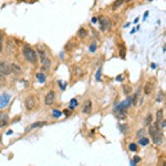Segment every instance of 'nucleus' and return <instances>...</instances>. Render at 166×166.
<instances>
[{
	"label": "nucleus",
	"mask_w": 166,
	"mask_h": 166,
	"mask_svg": "<svg viewBox=\"0 0 166 166\" xmlns=\"http://www.w3.org/2000/svg\"><path fill=\"white\" fill-rule=\"evenodd\" d=\"M95 80H96V81H100V80H101V68H100L99 70H98V72H96V75H95Z\"/></svg>",
	"instance_id": "nucleus-29"
},
{
	"label": "nucleus",
	"mask_w": 166,
	"mask_h": 166,
	"mask_svg": "<svg viewBox=\"0 0 166 166\" xmlns=\"http://www.w3.org/2000/svg\"><path fill=\"white\" fill-rule=\"evenodd\" d=\"M11 66L8 64L7 62L3 61H0V73L3 74V75H9L11 73Z\"/></svg>",
	"instance_id": "nucleus-3"
},
{
	"label": "nucleus",
	"mask_w": 166,
	"mask_h": 166,
	"mask_svg": "<svg viewBox=\"0 0 166 166\" xmlns=\"http://www.w3.org/2000/svg\"><path fill=\"white\" fill-rule=\"evenodd\" d=\"M138 143L141 144L142 146H145V145H149V139L147 137H145V136H143V137L138 138Z\"/></svg>",
	"instance_id": "nucleus-16"
},
{
	"label": "nucleus",
	"mask_w": 166,
	"mask_h": 166,
	"mask_svg": "<svg viewBox=\"0 0 166 166\" xmlns=\"http://www.w3.org/2000/svg\"><path fill=\"white\" fill-rule=\"evenodd\" d=\"M10 99H11V96L7 93L0 95V109H5L6 106L9 104Z\"/></svg>",
	"instance_id": "nucleus-5"
},
{
	"label": "nucleus",
	"mask_w": 166,
	"mask_h": 166,
	"mask_svg": "<svg viewBox=\"0 0 166 166\" xmlns=\"http://www.w3.org/2000/svg\"><path fill=\"white\" fill-rule=\"evenodd\" d=\"M38 53H39V56H40V61L42 62V61L47 58V55H45V53H44L42 50H40V49H38Z\"/></svg>",
	"instance_id": "nucleus-22"
},
{
	"label": "nucleus",
	"mask_w": 166,
	"mask_h": 166,
	"mask_svg": "<svg viewBox=\"0 0 166 166\" xmlns=\"http://www.w3.org/2000/svg\"><path fill=\"white\" fill-rule=\"evenodd\" d=\"M158 131H160V128H158V126H157V124H156V123H154L153 125H151V126H149V135H151V136H153V135H154V134H156Z\"/></svg>",
	"instance_id": "nucleus-11"
},
{
	"label": "nucleus",
	"mask_w": 166,
	"mask_h": 166,
	"mask_svg": "<svg viewBox=\"0 0 166 166\" xmlns=\"http://www.w3.org/2000/svg\"><path fill=\"white\" fill-rule=\"evenodd\" d=\"M37 103H38V101H37V99H36L33 95L27 96V98H26V100H24L26 107H27V110H29V111L33 110V109L37 106Z\"/></svg>",
	"instance_id": "nucleus-2"
},
{
	"label": "nucleus",
	"mask_w": 166,
	"mask_h": 166,
	"mask_svg": "<svg viewBox=\"0 0 166 166\" xmlns=\"http://www.w3.org/2000/svg\"><path fill=\"white\" fill-rule=\"evenodd\" d=\"M43 125H45V122H37V123L31 124V126L28 127L27 131H30V130H33V128H37V127H41V126H43Z\"/></svg>",
	"instance_id": "nucleus-14"
},
{
	"label": "nucleus",
	"mask_w": 166,
	"mask_h": 166,
	"mask_svg": "<svg viewBox=\"0 0 166 166\" xmlns=\"http://www.w3.org/2000/svg\"><path fill=\"white\" fill-rule=\"evenodd\" d=\"M162 119H163V110H158L157 111V113H156V120L160 121Z\"/></svg>",
	"instance_id": "nucleus-25"
},
{
	"label": "nucleus",
	"mask_w": 166,
	"mask_h": 166,
	"mask_svg": "<svg viewBox=\"0 0 166 166\" xmlns=\"http://www.w3.org/2000/svg\"><path fill=\"white\" fill-rule=\"evenodd\" d=\"M143 136H145V130H144V128H142V130H139V131L137 132V134H136V137L141 138V137H143Z\"/></svg>",
	"instance_id": "nucleus-24"
},
{
	"label": "nucleus",
	"mask_w": 166,
	"mask_h": 166,
	"mask_svg": "<svg viewBox=\"0 0 166 166\" xmlns=\"http://www.w3.org/2000/svg\"><path fill=\"white\" fill-rule=\"evenodd\" d=\"M138 162H141V157H138V156H134V158H133V163H134V164H137Z\"/></svg>",
	"instance_id": "nucleus-30"
},
{
	"label": "nucleus",
	"mask_w": 166,
	"mask_h": 166,
	"mask_svg": "<svg viewBox=\"0 0 166 166\" xmlns=\"http://www.w3.org/2000/svg\"><path fill=\"white\" fill-rule=\"evenodd\" d=\"M0 142H1V138H0Z\"/></svg>",
	"instance_id": "nucleus-44"
},
{
	"label": "nucleus",
	"mask_w": 166,
	"mask_h": 166,
	"mask_svg": "<svg viewBox=\"0 0 166 166\" xmlns=\"http://www.w3.org/2000/svg\"><path fill=\"white\" fill-rule=\"evenodd\" d=\"M147 16H149V11H146V12L144 13V16H143V20H145V19L147 18Z\"/></svg>",
	"instance_id": "nucleus-33"
},
{
	"label": "nucleus",
	"mask_w": 166,
	"mask_h": 166,
	"mask_svg": "<svg viewBox=\"0 0 166 166\" xmlns=\"http://www.w3.org/2000/svg\"><path fill=\"white\" fill-rule=\"evenodd\" d=\"M152 85H151V83H146L145 85H144V94L145 95H149V94L152 93Z\"/></svg>",
	"instance_id": "nucleus-15"
},
{
	"label": "nucleus",
	"mask_w": 166,
	"mask_h": 166,
	"mask_svg": "<svg viewBox=\"0 0 166 166\" xmlns=\"http://www.w3.org/2000/svg\"><path fill=\"white\" fill-rule=\"evenodd\" d=\"M63 113H64L66 115H70V111H69V110H64V111H63Z\"/></svg>",
	"instance_id": "nucleus-35"
},
{
	"label": "nucleus",
	"mask_w": 166,
	"mask_h": 166,
	"mask_svg": "<svg viewBox=\"0 0 166 166\" xmlns=\"http://www.w3.org/2000/svg\"><path fill=\"white\" fill-rule=\"evenodd\" d=\"M124 51H125V50H124V48H122V49H121V56H122V58H124Z\"/></svg>",
	"instance_id": "nucleus-34"
},
{
	"label": "nucleus",
	"mask_w": 166,
	"mask_h": 166,
	"mask_svg": "<svg viewBox=\"0 0 166 166\" xmlns=\"http://www.w3.org/2000/svg\"><path fill=\"white\" fill-rule=\"evenodd\" d=\"M12 131H8V132H7V135H10V134H12Z\"/></svg>",
	"instance_id": "nucleus-38"
},
{
	"label": "nucleus",
	"mask_w": 166,
	"mask_h": 166,
	"mask_svg": "<svg viewBox=\"0 0 166 166\" xmlns=\"http://www.w3.org/2000/svg\"><path fill=\"white\" fill-rule=\"evenodd\" d=\"M8 123H9V116L7 115V114H2V115L0 116V127L6 126Z\"/></svg>",
	"instance_id": "nucleus-9"
},
{
	"label": "nucleus",
	"mask_w": 166,
	"mask_h": 166,
	"mask_svg": "<svg viewBox=\"0 0 166 166\" xmlns=\"http://www.w3.org/2000/svg\"><path fill=\"white\" fill-rule=\"evenodd\" d=\"M52 114H53V116H54V117H56V119H58V117H60V116L62 115V112H60L59 110H53V111H52Z\"/></svg>",
	"instance_id": "nucleus-26"
},
{
	"label": "nucleus",
	"mask_w": 166,
	"mask_h": 166,
	"mask_svg": "<svg viewBox=\"0 0 166 166\" xmlns=\"http://www.w3.org/2000/svg\"><path fill=\"white\" fill-rule=\"evenodd\" d=\"M124 2H125V0H115V1L113 2V5H112V9H113V10H116V9L120 8Z\"/></svg>",
	"instance_id": "nucleus-13"
},
{
	"label": "nucleus",
	"mask_w": 166,
	"mask_h": 166,
	"mask_svg": "<svg viewBox=\"0 0 166 166\" xmlns=\"http://www.w3.org/2000/svg\"><path fill=\"white\" fill-rule=\"evenodd\" d=\"M77 34H79V37L80 38H85L86 37V34H88V32H86V30L84 29V28H80L79 29V32H77Z\"/></svg>",
	"instance_id": "nucleus-18"
},
{
	"label": "nucleus",
	"mask_w": 166,
	"mask_h": 166,
	"mask_svg": "<svg viewBox=\"0 0 166 166\" xmlns=\"http://www.w3.org/2000/svg\"><path fill=\"white\" fill-rule=\"evenodd\" d=\"M1 51H2V34L0 32V53H1Z\"/></svg>",
	"instance_id": "nucleus-31"
},
{
	"label": "nucleus",
	"mask_w": 166,
	"mask_h": 166,
	"mask_svg": "<svg viewBox=\"0 0 166 166\" xmlns=\"http://www.w3.org/2000/svg\"><path fill=\"white\" fill-rule=\"evenodd\" d=\"M23 55H24V58L27 59V61L31 62V63H34V62L37 61V59H38V56L36 54L34 50H33L31 47H29L28 44H26V45L23 47Z\"/></svg>",
	"instance_id": "nucleus-1"
},
{
	"label": "nucleus",
	"mask_w": 166,
	"mask_h": 166,
	"mask_svg": "<svg viewBox=\"0 0 166 166\" xmlns=\"http://www.w3.org/2000/svg\"><path fill=\"white\" fill-rule=\"evenodd\" d=\"M11 71H13L15 73L17 74H19V73H21V69H20V66L15 64V63H12L11 64Z\"/></svg>",
	"instance_id": "nucleus-17"
},
{
	"label": "nucleus",
	"mask_w": 166,
	"mask_h": 166,
	"mask_svg": "<svg viewBox=\"0 0 166 166\" xmlns=\"http://www.w3.org/2000/svg\"><path fill=\"white\" fill-rule=\"evenodd\" d=\"M152 138H153V142H154L156 145H160V144L164 142V135H163V133L160 132V130L156 133V134H154V135L152 136Z\"/></svg>",
	"instance_id": "nucleus-6"
},
{
	"label": "nucleus",
	"mask_w": 166,
	"mask_h": 166,
	"mask_svg": "<svg viewBox=\"0 0 166 166\" xmlns=\"http://www.w3.org/2000/svg\"><path fill=\"white\" fill-rule=\"evenodd\" d=\"M1 115H2V112H0V116H1Z\"/></svg>",
	"instance_id": "nucleus-42"
},
{
	"label": "nucleus",
	"mask_w": 166,
	"mask_h": 166,
	"mask_svg": "<svg viewBox=\"0 0 166 166\" xmlns=\"http://www.w3.org/2000/svg\"><path fill=\"white\" fill-rule=\"evenodd\" d=\"M77 104H79V103H77V99H72L71 102H70V109H71V110L75 109V107L77 106Z\"/></svg>",
	"instance_id": "nucleus-21"
},
{
	"label": "nucleus",
	"mask_w": 166,
	"mask_h": 166,
	"mask_svg": "<svg viewBox=\"0 0 166 166\" xmlns=\"http://www.w3.org/2000/svg\"><path fill=\"white\" fill-rule=\"evenodd\" d=\"M147 1H152V0H147Z\"/></svg>",
	"instance_id": "nucleus-43"
},
{
	"label": "nucleus",
	"mask_w": 166,
	"mask_h": 166,
	"mask_svg": "<svg viewBox=\"0 0 166 166\" xmlns=\"http://www.w3.org/2000/svg\"><path fill=\"white\" fill-rule=\"evenodd\" d=\"M96 21H98V19H96L95 17H94V18H92V22H93V23H96Z\"/></svg>",
	"instance_id": "nucleus-36"
},
{
	"label": "nucleus",
	"mask_w": 166,
	"mask_h": 166,
	"mask_svg": "<svg viewBox=\"0 0 166 166\" xmlns=\"http://www.w3.org/2000/svg\"><path fill=\"white\" fill-rule=\"evenodd\" d=\"M152 120H153L152 115H151V114H149V115L146 116V119L144 120V125H149V124L152 123Z\"/></svg>",
	"instance_id": "nucleus-20"
},
{
	"label": "nucleus",
	"mask_w": 166,
	"mask_h": 166,
	"mask_svg": "<svg viewBox=\"0 0 166 166\" xmlns=\"http://www.w3.org/2000/svg\"><path fill=\"white\" fill-rule=\"evenodd\" d=\"M82 112L84 114H89L92 112V102L91 100H86L82 105Z\"/></svg>",
	"instance_id": "nucleus-8"
},
{
	"label": "nucleus",
	"mask_w": 166,
	"mask_h": 166,
	"mask_svg": "<svg viewBox=\"0 0 166 166\" xmlns=\"http://www.w3.org/2000/svg\"><path fill=\"white\" fill-rule=\"evenodd\" d=\"M128 149L131 151V152H135L136 149H137V145L135 143H131L130 145H128Z\"/></svg>",
	"instance_id": "nucleus-23"
},
{
	"label": "nucleus",
	"mask_w": 166,
	"mask_h": 166,
	"mask_svg": "<svg viewBox=\"0 0 166 166\" xmlns=\"http://www.w3.org/2000/svg\"><path fill=\"white\" fill-rule=\"evenodd\" d=\"M116 115H117L119 120H124L126 117V111H125V109H121V110L116 111Z\"/></svg>",
	"instance_id": "nucleus-12"
},
{
	"label": "nucleus",
	"mask_w": 166,
	"mask_h": 166,
	"mask_svg": "<svg viewBox=\"0 0 166 166\" xmlns=\"http://www.w3.org/2000/svg\"><path fill=\"white\" fill-rule=\"evenodd\" d=\"M95 50H96V43L92 42L91 45H90V52H95Z\"/></svg>",
	"instance_id": "nucleus-28"
},
{
	"label": "nucleus",
	"mask_w": 166,
	"mask_h": 166,
	"mask_svg": "<svg viewBox=\"0 0 166 166\" xmlns=\"http://www.w3.org/2000/svg\"><path fill=\"white\" fill-rule=\"evenodd\" d=\"M138 22V18H135V20H134V23H137Z\"/></svg>",
	"instance_id": "nucleus-39"
},
{
	"label": "nucleus",
	"mask_w": 166,
	"mask_h": 166,
	"mask_svg": "<svg viewBox=\"0 0 166 166\" xmlns=\"http://www.w3.org/2000/svg\"><path fill=\"white\" fill-rule=\"evenodd\" d=\"M125 1H126V2H130V1H132V0H125Z\"/></svg>",
	"instance_id": "nucleus-41"
},
{
	"label": "nucleus",
	"mask_w": 166,
	"mask_h": 166,
	"mask_svg": "<svg viewBox=\"0 0 166 166\" xmlns=\"http://www.w3.org/2000/svg\"><path fill=\"white\" fill-rule=\"evenodd\" d=\"M155 66H155L154 63H152V64H151V68H152V69H155Z\"/></svg>",
	"instance_id": "nucleus-37"
},
{
	"label": "nucleus",
	"mask_w": 166,
	"mask_h": 166,
	"mask_svg": "<svg viewBox=\"0 0 166 166\" xmlns=\"http://www.w3.org/2000/svg\"><path fill=\"white\" fill-rule=\"evenodd\" d=\"M50 66H51V61H50L48 58H45V59L42 61V69H43L44 71H49Z\"/></svg>",
	"instance_id": "nucleus-10"
},
{
	"label": "nucleus",
	"mask_w": 166,
	"mask_h": 166,
	"mask_svg": "<svg viewBox=\"0 0 166 166\" xmlns=\"http://www.w3.org/2000/svg\"><path fill=\"white\" fill-rule=\"evenodd\" d=\"M135 32H136V30H135V29H133L132 31H131V33H135Z\"/></svg>",
	"instance_id": "nucleus-40"
},
{
	"label": "nucleus",
	"mask_w": 166,
	"mask_h": 166,
	"mask_svg": "<svg viewBox=\"0 0 166 166\" xmlns=\"http://www.w3.org/2000/svg\"><path fill=\"white\" fill-rule=\"evenodd\" d=\"M37 79H38V81L40 83L45 82V75H44L43 73H38V74H37Z\"/></svg>",
	"instance_id": "nucleus-19"
},
{
	"label": "nucleus",
	"mask_w": 166,
	"mask_h": 166,
	"mask_svg": "<svg viewBox=\"0 0 166 166\" xmlns=\"http://www.w3.org/2000/svg\"><path fill=\"white\" fill-rule=\"evenodd\" d=\"M122 80H123V75H122V74L116 77V81H122Z\"/></svg>",
	"instance_id": "nucleus-32"
},
{
	"label": "nucleus",
	"mask_w": 166,
	"mask_h": 166,
	"mask_svg": "<svg viewBox=\"0 0 166 166\" xmlns=\"http://www.w3.org/2000/svg\"><path fill=\"white\" fill-rule=\"evenodd\" d=\"M100 28H101V31H103V32L109 30L111 28V21L104 17H101L100 18Z\"/></svg>",
	"instance_id": "nucleus-4"
},
{
	"label": "nucleus",
	"mask_w": 166,
	"mask_h": 166,
	"mask_svg": "<svg viewBox=\"0 0 166 166\" xmlns=\"http://www.w3.org/2000/svg\"><path fill=\"white\" fill-rule=\"evenodd\" d=\"M123 90H124V93H125V94H130V93H131V91H132V88H131L130 85H125Z\"/></svg>",
	"instance_id": "nucleus-27"
},
{
	"label": "nucleus",
	"mask_w": 166,
	"mask_h": 166,
	"mask_svg": "<svg viewBox=\"0 0 166 166\" xmlns=\"http://www.w3.org/2000/svg\"><path fill=\"white\" fill-rule=\"evenodd\" d=\"M55 99V94L53 91H50L49 93L45 95V99H44V104L45 105H52L54 103Z\"/></svg>",
	"instance_id": "nucleus-7"
}]
</instances>
